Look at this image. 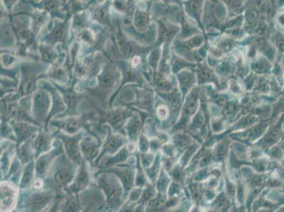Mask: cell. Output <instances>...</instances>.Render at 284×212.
<instances>
[{
  "label": "cell",
  "mask_w": 284,
  "mask_h": 212,
  "mask_svg": "<svg viewBox=\"0 0 284 212\" xmlns=\"http://www.w3.org/2000/svg\"><path fill=\"white\" fill-rule=\"evenodd\" d=\"M119 180V179H118ZM112 173H97V187L103 191L109 212H117L125 202V190Z\"/></svg>",
  "instance_id": "obj_1"
},
{
  "label": "cell",
  "mask_w": 284,
  "mask_h": 212,
  "mask_svg": "<svg viewBox=\"0 0 284 212\" xmlns=\"http://www.w3.org/2000/svg\"><path fill=\"white\" fill-rule=\"evenodd\" d=\"M77 175V169L73 164L62 161L52 169L47 176L45 186L59 195H64V190L73 183Z\"/></svg>",
  "instance_id": "obj_2"
},
{
  "label": "cell",
  "mask_w": 284,
  "mask_h": 212,
  "mask_svg": "<svg viewBox=\"0 0 284 212\" xmlns=\"http://www.w3.org/2000/svg\"><path fill=\"white\" fill-rule=\"evenodd\" d=\"M64 195H59L51 190H36L29 196H26L23 201V209L29 212H42L52 201Z\"/></svg>",
  "instance_id": "obj_3"
},
{
  "label": "cell",
  "mask_w": 284,
  "mask_h": 212,
  "mask_svg": "<svg viewBox=\"0 0 284 212\" xmlns=\"http://www.w3.org/2000/svg\"><path fill=\"white\" fill-rule=\"evenodd\" d=\"M18 190L9 181L1 183V211L12 212L17 203Z\"/></svg>",
  "instance_id": "obj_4"
},
{
  "label": "cell",
  "mask_w": 284,
  "mask_h": 212,
  "mask_svg": "<svg viewBox=\"0 0 284 212\" xmlns=\"http://www.w3.org/2000/svg\"><path fill=\"white\" fill-rule=\"evenodd\" d=\"M91 182V175L84 163L81 166L78 172L76 175L75 180L68 186L64 193L69 195H79L88 187Z\"/></svg>",
  "instance_id": "obj_5"
},
{
  "label": "cell",
  "mask_w": 284,
  "mask_h": 212,
  "mask_svg": "<svg viewBox=\"0 0 284 212\" xmlns=\"http://www.w3.org/2000/svg\"><path fill=\"white\" fill-rule=\"evenodd\" d=\"M102 172L110 173L115 175L121 181L122 185L125 190V196L128 194L134 185V173L128 168H115L103 170Z\"/></svg>",
  "instance_id": "obj_6"
},
{
  "label": "cell",
  "mask_w": 284,
  "mask_h": 212,
  "mask_svg": "<svg viewBox=\"0 0 284 212\" xmlns=\"http://www.w3.org/2000/svg\"><path fill=\"white\" fill-rule=\"evenodd\" d=\"M79 195L66 194L63 203L61 202L58 212H83Z\"/></svg>",
  "instance_id": "obj_7"
},
{
  "label": "cell",
  "mask_w": 284,
  "mask_h": 212,
  "mask_svg": "<svg viewBox=\"0 0 284 212\" xmlns=\"http://www.w3.org/2000/svg\"><path fill=\"white\" fill-rule=\"evenodd\" d=\"M35 176L36 168H34V163H30L25 167L19 183V187L23 191L31 187V185H34Z\"/></svg>",
  "instance_id": "obj_8"
},
{
  "label": "cell",
  "mask_w": 284,
  "mask_h": 212,
  "mask_svg": "<svg viewBox=\"0 0 284 212\" xmlns=\"http://www.w3.org/2000/svg\"><path fill=\"white\" fill-rule=\"evenodd\" d=\"M63 197H64V196H60L58 197V199H56L53 206L50 208L49 211L47 212H58L59 209H60L61 202H62V198H63Z\"/></svg>",
  "instance_id": "obj_9"
},
{
  "label": "cell",
  "mask_w": 284,
  "mask_h": 212,
  "mask_svg": "<svg viewBox=\"0 0 284 212\" xmlns=\"http://www.w3.org/2000/svg\"><path fill=\"white\" fill-rule=\"evenodd\" d=\"M92 207H93V204H90L89 205H88L87 207L86 208V209L84 210V211L83 212H90Z\"/></svg>",
  "instance_id": "obj_10"
},
{
  "label": "cell",
  "mask_w": 284,
  "mask_h": 212,
  "mask_svg": "<svg viewBox=\"0 0 284 212\" xmlns=\"http://www.w3.org/2000/svg\"><path fill=\"white\" fill-rule=\"evenodd\" d=\"M120 212H121V211H120Z\"/></svg>",
  "instance_id": "obj_11"
}]
</instances>
